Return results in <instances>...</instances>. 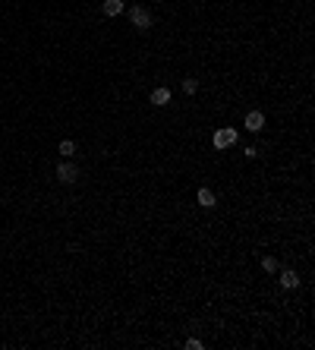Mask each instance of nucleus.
Masks as SVG:
<instances>
[{
    "instance_id": "nucleus-8",
    "label": "nucleus",
    "mask_w": 315,
    "mask_h": 350,
    "mask_svg": "<svg viewBox=\"0 0 315 350\" xmlns=\"http://www.w3.org/2000/svg\"><path fill=\"white\" fill-rule=\"evenodd\" d=\"M123 13V0H104V16H120Z\"/></svg>"
},
{
    "instance_id": "nucleus-1",
    "label": "nucleus",
    "mask_w": 315,
    "mask_h": 350,
    "mask_svg": "<svg viewBox=\"0 0 315 350\" xmlns=\"http://www.w3.org/2000/svg\"><path fill=\"white\" fill-rule=\"evenodd\" d=\"M211 142H215V149H230V145L236 142V130L233 126H221V130L211 136Z\"/></svg>"
},
{
    "instance_id": "nucleus-12",
    "label": "nucleus",
    "mask_w": 315,
    "mask_h": 350,
    "mask_svg": "<svg viewBox=\"0 0 315 350\" xmlns=\"http://www.w3.org/2000/svg\"><path fill=\"white\" fill-rule=\"evenodd\" d=\"M186 347H189V350H202V341L199 338H189V341H186Z\"/></svg>"
},
{
    "instance_id": "nucleus-3",
    "label": "nucleus",
    "mask_w": 315,
    "mask_h": 350,
    "mask_svg": "<svg viewBox=\"0 0 315 350\" xmlns=\"http://www.w3.org/2000/svg\"><path fill=\"white\" fill-rule=\"evenodd\" d=\"M262 126H265V114H262V110H249V114H246V130L259 133Z\"/></svg>"
},
{
    "instance_id": "nucleus-9",
    "label": "nucleus",
    "mask_w": 315,
    "mask_h": 350,
    "mask_svg": "<svg viewBox=\"0 0 315 350\" xmlns=\"http://www.w3.org/2000/svg\"><path fill=\"white\" fill-rule=\"evenodd\" d=\"M73 151H76V142H73V139H63V142H60V155H63V158H73Z\"/></svg>"
},
{
    "instance_id": "nucleus-2",
    "label": "nucleus",
    "mask_w": 315,
    "mask_h": 350,
    "mask_svg": "<svg viewBox=\"0 0 315 350\" xmlns=\"http://www.w3.org/2000/svg\"><path fill=\"white\" fill-rule=\"evenodd\" d=\"M130 19H133V25H135L139 32H145L148 25H151V13L145 10V6H133V10H130Z\"/></svg>"
},
{
    "instance_id": "nucleus-7",
    "label": "nucleus",
    "mask_w": 315,
    "mask_h": 350,
    "mask_svg": "<svg viewBox=\"0 0 315 350\" xmlns=\"http://www.w3.org/2000/svg\"><path fill=\"white\" fill-rule=\"evenodd\" d=\"M280 287H287V290L300 287V278H296V271H293V268H284V271H280Z\"/></svg>"
},
{
    "instance_id": "nucleus-5",
    "label": "nucleus",
    "mask_w": 315,
    "mask_h": 350,
    "mask_svg": "<svg viewBox=\"0 0 315 350\" xmlns=\"http://www.w3.org/2000/svg\"><path fill=\"white\" fill-rule=\"evenodd\" d=\"M151 104H155V107H167L170 104V89H164V85L155 89V92H151Z\"/></svg>"
},
{
    "instance_id": "nucleus-4",
    "label": "nucleus",
    "mask_w": 315,
    "mask_h": 350,
    "mask_svg": "<svg viewBox=\"0 0 315 350\" xmlns=\"http://www.w3.org/2000/svg\"><path fill=\"white\" fill-rule=\"evenodd\" d=\"M76 177H79V170H76L73 164H60V167H57V180H60V183H76Z\"/></svg>"
},
{
    "instance_id": "nucleus-10",
    "label": "nucleus",
    "mask_w": 315,
    "mask_h": 350,
    "mask_svg": "<svg viewBox=\"0 0 315 350\" xmlns=\"http://www.w3.org/2000/svg\"><path fill=\"white\" fill-rule=\"evenodd\" d=\"M262 268H265L268 275H274V271H277V259H274V255H265V259H262Z\"/></svg>"
},
{
    "instance_id": "nucleus-11",
    "label": "nucleus",
    "mask_w": 315,
    "mask_h": 350,
    "mask_svg": "<svg viewBox=\"0 0 315 350\" xmlns=\"http://www.w3.org/2000/svg\"><path fill=\"white\" fill-rule=\"evenodd\" d=\"M195 89H199V82H195V79H183V92H186V95H195Z\"/></svg>"
},
{
    "instance_id": "nucleus-6",
    "label": "nucleus",
    "mask_w": 315,
    "mask_h": 350,
    "mask_svg": "<svg viewBox=\"0 0 315 350\" xmlns=\"http://www.w3.org/2000/svg\"><path fill=\"white\" fill-rule=\"evenodd\" d=\"M195 199H199V205H202V208H215V205H218L215 193H211V190H205V186H202V190L195 193Z\"/></svg>"
}]
</instances>
